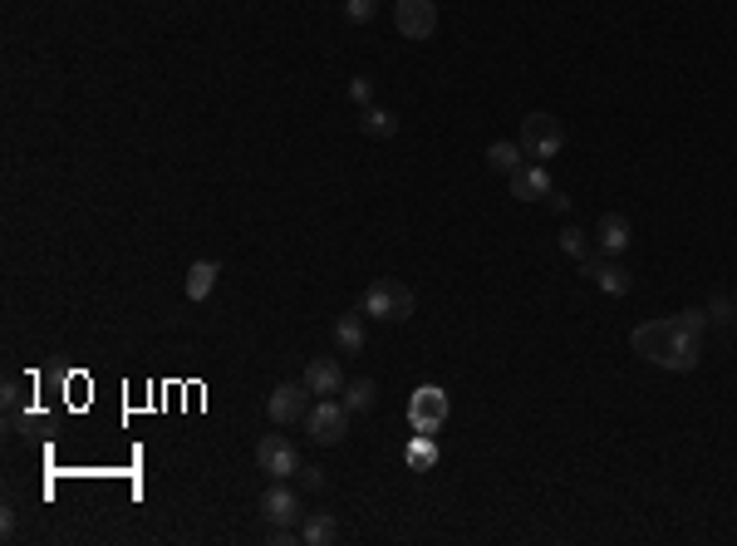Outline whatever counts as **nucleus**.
I'll return each mask as SVG.
<instances>
[{
    "mask_svg": "<svg viewBox=\"0 0 737 546\" xmlns=\"http://www.w3.org/2000/svg\"><path fill=\"white\" fill-rule=\"evenodd\" d=\"M335 350L340 355H359L364 350V310H344L335 320Z\"/></svg>",
    "mask_w": 737,
    "mask_h": 546,
    "instance_id": "nucleus-15",
    "label": "nucleus"
},
{
    "mask_svg": "<svg viewBox=\"0 0 737 546\" xmlns=\"http://www.w3.org/2000/svg\"><path fill=\"white\" fill-rule=\"evenodd\" d=\"M256 463H261V473H271L276 483H290V478H300V468H305V458H300V448L281 438V433H266L261 443H256Z\"/></svg>",
    "mask_w": 737,
    "mask_h": 546,
    "instance_id": "nucleus-4",
    "label": "nucleus"
},
{
    "mask_svg": "<svg viewBox=\"0 0 737 546\" xmlns=\"http://www.w3.org/2000/svg\"><path fill=\"white\" fill-rule=\"evenodd\" d=\"M708 320H718V325H737V305L728 301V296H713V305H708Z\"/></svg>",
    "mask_w": 737,
    "mask_h": 546,
    "instance_id": "nucleus-24",
    "label": "nucleus"
},
{
    "mask_svg": "<svg viewBox=\"0 0 737 546\" xmlns=\"http://www.w3.org/2000/svg\"><path fill=\"white\" fill-rule=\"evenodd\" d=\"M674 325L688 330V335H703V330H708V310H679V315H674Z\"/></svg>",
    "mask_w": 737,
    "mask_h": 546,
    "instance_id": "nucleus-23",
    "label": "nucleus"
},
{
    "mask_svg": "<svg viewBox=\"0 0 737 546\" xmlns=\"http://www.w3.org/2000/svg\"><path fill=\"white\" fill-rule=\"evenodd\" d=\"M359 310H364V315H379V320H408V315H413V291H408V286H403V281H389V276H384V281H374V286H369V291H364V305H359Z\"/></svg>",
    "mask_w": 737,
    "mask_h": 546,
    "instance_id": "nucleus-3",
    "label": "nucleus"
},
{
    "mask_svg": "<svg viewBox=\"0 0 737 546\" xmlns=\"http://www.w3.org/2000/svg\"><path fill=\"white\" fill-rule=\"evenodd\" d=\"M305 394H310V389H305V379H285V384H276V389H271V394H266V419H271V424H300V419H305V414H310V409H305Z\"/></svg>",
    "mask_w": 737,
    "mask_h": 546,
    "instance_id": "nucleus-7",
    "label": "nucleus"
},
{
    "mask_svg": "<svg viewBox=\"0 0 737 546\" xmlns=\"http://www.w3.org/2000/svg\"><path fill=\"white\" fill-rule=\"evenodd\" d=\"M521 153L526 158H536V163H546V158H556L561 148H566V128L561 119H551V114H526L521 119Z\"/></svg>",
    "mask_w": 737,
    "mask_h": 546,
    "instance_id": "nucleus-2",
    "label": "nucleus"
},
{
    "mask_svg": "<svg viewBox=\"0 0 737 546\" xmlns=\"http://www.w3.org/2000/svg\"><path fill=\"white\" fill-rule=\"evenodd\" d=\"M261 517L271 522V527H300V517H305V502H300V492L295 487H266L261 492Z\"/></svg>",
    "mask_w": 737,
    "mask_h": 546,
    "instance_id": "nucleus-9",
    "label": "nucleus"
},
{
    "mask_svg": "<svg viewBox=\"0 0 737 546\" xmlns=\"http://www.w3.org/2000/svg\"><path fill=\"white\" fill-rule=\"evenodd\" d=\"M20 399H25L20 379H5V409H20Z\"/></svg>",
    "mask_w": 737,
    "mask_h": 546,
    "instance_id": "nucleus-26",
    "label": "nucleus"
},
{
    "mask_svg": "<svg viewBox=\"0 0 737 546\" xmlns=\"http://www.w3.org/2000/svg\"><path fill=\"white\" fill-rule=\"evenodd\" d=\"M546 202H551L556 212H566V207H570V197H566V192H556V187H551V197H546Z\"/></svg>",
    "mask_w": 737,
    "mask_h": 546,
    "instance_id": "nucleus-28",
    "label": "nucleus"
},
{
    "mask_svg": "<svg viewBox=\"0 0 737 546\" xmlns=\"http://www.w3.org/2000/svg\"><path fill=\"white\" fill-rule=\"evenodd\" d=\"M374 399H379L374 379H349V384H344V409H349V414H369Z\"/></svg>",
    "mask_w": 737,
    "mask_h": 546,
    "instance_id": "nucleus-17",
    "label": "nucleus"
},
{
    "mask_svg": "<svg viewBox=\"0 0 737 546\" xmlns=\"http://www.w3.org/2000/svg\"><path fill=\"white\" fill-rule=\"evenodd\" d=\"M408 468H418V473H428L433 463H438V443H433V433H418L413 443H408Z\"/></svg>",
    "mask_w": 737,
    "mask_h": 546,
    "instance_id": "nucleus-19",
    "label": "nucleus"
},
{
    "mask_svg": "<svg viewBox=\"0 0 737 546\" xmlns=\"http://www.w3.org/2000/svg\"><path fill=\"white\" fill-rule=\"evenodd\" d=\"M394 25L403 40H433L438 30V5L433 0H394Z\"/></svg>",
    "mask_w": 737,
    "mask_h": 546,
    "instance_id": "nucleus-8",
    "label": "nucleus"
},
{
    "mask_svg": "<svg viewBox=\"0 0 737 546\" xmlns=\"http://www.w3.org/2000/svg\"><path fill=\"white\" fill-rule=\"evenodd\" d=\"M217 276H222L217 261H192L187 266V301H207L212 286H217Z\"/></svg>",
    "mask_w": 737,
    "mask_h": 546,
    "instance_id": "nucleus-16",
    "label": "nucleus"
},
{
    "mask_svg": "<svg viewBox=\"0 0 737 546\" xmlns=\"http://www.w3.org/2000/svg\"><path fill=\"white\" fill-rule=\"evenodd\" d=\"M300 542H305V546L340 542V522H335L330 512H305V517H300Z\"/></svg>",
    "mask_w": 737,
    "mask_h": 546,
    "instance_id": "nucleus-14",
    "label": "nucleus"
},
{
    "mask_svg": "<svg viewBox=\"0 0 737 546\" xmlns=\"http://www.w3.org/2000/svg\"><path fill=\"white\" fill-rule=\"evenodd\" d=\"M595 242H600V251H605V256H620L624 246L634 242V232H629V217H620V212H605V217H600V227H595Z\"/></svg>",
    "mask_w": 737,
    "mask_h": 546,
    "instance_id": "nucleus-13",
    "label": "nucleus"
},
{
    "mask_svg": "<svg viewBox=\"0 0 737 546\" xmlns=\"http://www.w3.org/2000/svg\"><path fill=\"white\" fill-rule=\"evenodd\" d=\"M379 15V0H344V20H354V25H369Z\"/></svg>",
    "mask_w": 737,
    "mask_h": 546,
    "instance_id": "nucleus-22",
    "label": "nucleus"
},
{
    "mask_svg": "<svg viewBox=\"0 0 737 546\" xmlns=\"http://www.w3.org/2000/svg\"><path fill=\"white\" fill-rule=\"evenodd\" d=\"M448 389H438V384H418L413 389V399H408V424L413 433H438V428L448 424Z\"/></svg>",
    "mask_w": 737,
    "mask_h": 546,
    "instance_id": "nucleus-5",
    "label": "nucleus"
},
{
    "mask_svg": "<svg viewBox=\"0 0 737 546\" xmlns=\"http://www.w3.org/2000/svg\"><path fill=\"white\" fill-rule=\"evenodd\" d=\"M300 483H305V487H325V468H310V463H305V468H300Z\"/></svg>",
    "mask_w": 737,
    "mask_h": 546,
    "instance_id": "nucleus-27",
    "label": "nucleus"
},
{
    "mask_svg": "<svg viewBox=\"0 0 737 546\" xmlns=\"http://www.w3.org/2000/svg\"><path fill=\"white\" fill-rule=\"evenodd\" d=\"M359 128H364L369 138H394V133H398V119L389 114V109H374V104H369V109L359 114Z\"/></svg>",
    "mask_w": 737,
    "mask_h": 546,
    "instance_id": "nucleus-20",
    "label": "nucleus"
},
{
    "mask_svg": "<svg viewBox=\"0 0 737 546\" xmlns=\"http://www.w3.org/2000/svg\"><path fill=\"white\" fill-rule=\"evenodd\" d=\"M349 99L369 109V99H374V79H364V74H359V79H349Z\"/></svg>",
    "mask_w": 737,
    "mask_h": 546,
    "instance_id": "nucleus-25",
    "label": "nucleus"
},
{
    "mask_svg": "<svg viewBox=\"0 0 737 546\" xmlns=\"http://www.w3.org/2000/svg\"><path fill=\"white\" fill-rule=\"evenodd\" d=\"M305 389H310V394H325V399L344 394V369H340V360L320 355V360L305 364Z\"/></svg>",
    "mask_w": 737,
    "mask_h": 546,
    "instance_id": "nucleus-12",
    "label": "nucleus"
},
{
    "mask_svg": "<svg viewBox=\"0 0 737 546\" xmlns=\"http://www.w3.org/2000/svg\"><path fill=\"white\" fill-rule=\"evenodd\" d=\"M561 251H566L570 261H590L595 251H590V237L580 232V227H561Z\"/></svg>",
    "mask_w": 737,
    "mask_h": 546,
    "instance_id": "nucleus-21",
    "label": "nucleus"
},
{
    "mask_svg": "<svg viewBox=\"0 0 737 546\" xmlns=\"http://www.w3.org/2000/svg\"><path fill=\"white\" fill-rule=\"evenodd\" d=\"M305 428H310V438L325 443V448L344 443V433H349V409H344V399H320V404L305 414Z\"/></svg>",
    "mask_w": 737,
    "mask_h": 546,
    "instance_id": "nucleus-6",
    "label": "nucleus"
},
{
    "mask_svg": "<svg viewBox=\"0 0 737 546\" xmlns=\"http://www.w3.org/2000/svg\"><path fill=\"white\" fill-rule=\"evenodd\" d=\"M629 345H634L639 360L659 364V369H674V374L698 369V335L679 330L674 315H669V320H649V325H639V330L629 335Z\"/></svg>",
    "mask_w": 737,
    "mask_h": 546,
    "instance_id": "nucleus-1",
    "label": "nucleus"
},
{
    "mask_svg": "<svg viewBox=\"0 0 737 546\" xmlns=\"http://www.w3.org/2000/svg\"><path fill=\"white\" fill-rule=\"evenodd\" d=\"M580 276H590L605 296H629V271H624L615 256H590V261H580Z\"/></svg>",
    "mask_w": 737,
    "mask_h": 546,
    "instance_id": "nucleus-10",
    "label": "nucleus"
},
{
    "mask_svg": "<svg viewBox=\"0 0 737 546\" xmlns=\"http://www.w3.org/2000/svg\"><path fill=\"white\" fill-rule=\"evenodd\" d=\"M551 187H556V182L546 173V163H531V168L521 163V168L511 173V197H516V202H541V197H551Z\"/></svg>",
    "mask_w": 737,
    "mask_h": 546,
    "instance_id": "nucleus-11",
    "label": "nucleus"
},
{
    "mask_svg": "<svg viewBox=\"0 0 737 546\" xmlns=\"http://www.w3.org/2000/svg\"><path fill=\"white\" fill-rule=\"evenodd\" d=\"M521 158H526L521 143H507V138H497V143L487 148V168H497V173H507V178L521 168Z\"/></svg>",
    "mask_w": 737,
    "mask_h": 546,
    "instance_id": "nucleus-18",
    "label": "nucleus"
}]
</instances>
